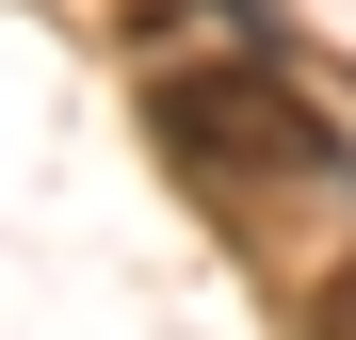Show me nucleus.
I'll list each match as a JSON object with an SVG mask.
<instances>
[{
  "label": "nucleus",
  "mask_w": 356,
  "mask_h": 340,
  "mask_svg": "<svg viewBox=\"0 0 356 340\" xmlns=\"http://www.w3.org/2000/svg\"><path fill=\"white\" fill-rule=\"evenodd\" d=\"M146 146H162L211 211L356 195V130H340L308 81H275V49H162V65H146Z\"/></svg>",
  "instance_id": "1"
},
{
  "label": "nucleus",
  "mask_w": 356,
  "mask_h": 340,
  "mask_svg": "<svg viewBox=\"0 0 356 340\" xmlns=\"http://www.w3.org/2000/svg\"><path fill=\"white\" fill-rule=\"evenodd\" d=\"M130 17H146V33L195 17V33H227V49H259V0H130Z\"/></svg>",
  "instance_id": "2"
},
{
  "label": "nucleus",
  "mask_w": 356,
  "mask_h": 340,
  "mask_svg": "<svg viewBox=\"0 0 356 340\" xmlns=\"http://www.w3.org/2000/svg\"><path fill=\"white\" fill-rule=\"evenodd\" d=\"M308 340H356V259H340L324 292H308Z\"/></svg>",
  "instance_id": "3"
}]
</instances>
